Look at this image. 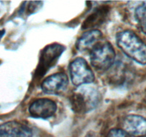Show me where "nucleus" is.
Returning a JSON list of instances; mask_svg holds the SVG:
<instances>
[{"instance_id": "1", "label": "nucleus", "mask_w": 146, "mask_h": 137, "mask_svg": "<svg viewBox=\"0 0 146 137\" xmlns=\"http://www.w3.org/2000/svg\"><path fill=\"white\" fill-rule=\"evenodd\" d=\"M116 44L123 52L139 64H146V44L131 30H125L116 35Z\"/></svg>"}, {"instance_id": "2", "label": "nucleus", "mask_w": 146, "mask_h": 137, "mask_svg": "<svg viewBox=\"0 0 146 137\" xmlns=\"http://www.w3.org/2000/svg\"><path fill=\"white\" fill-rule=\"evenodd\" d=\"M115 53L109 42H100L90 52L91 64L96 70L104 71L113 64Z\"/></svg>"}, {"instance_id": "3", "label": "nucleus", "mask_w": 146, "mask_h": 137, "mask_svg": "<svg viewBox=\"0 0 146 137\" xmlns=\"http://www.w3.org/2000/svg\"><path fill=\"white\" fill-rule=\"evenodd\" d=\"M71 79L76 86L91 84L95 79L94 74L84 59L78 57L73 60L69 65Z\"/></svg>"}, {"instance_id": "4", "label": "nucleus", "mask_w": 146, "mask_h": 137, "mask_svg": "<svg viewBox=\"0 0 146 137\" xmlns=\"http://www.w3.org/2000/svg\"><path fill=\"white\" fill-rule=\"evenodd\" d=\"M98 93L92 88H82L71 98L72 109L78 113L87 112L96 106L98 102Z\"/></svg>"}, {"instance_id": "5", "label": "nucleus", "mask_w": 146, "mask_h": 137, "mask_svg": "<svg viewBox=\"0 0 146 137\" xmlns=\"http://www.w3.org/2000/svg\"><path fill=\"white\" fill-rule=\"evenodd\" d=\"M68 84L67 76L64 73H57L44 80L41 84V89L47 94L58 95L66 89Z\"/></svg>"}, {"instance_id": "6", "label": "nucleus", "mask_w": 146, "mask_h": 137, "mask_svg": "<svg viewBox=\"0 0 146 137\" xmlns=\"http://www.w3.org/2000/svg\"><path fill=\"white\" fill-rule=\"evenodd\" d=\"M123 130L129 136L143 137L146 136V119L136 114L126 116L123 121Z\"/></svg>"}, {"instance_id": "7", "label": "nucleus", "mask_w": 146, "mask_h": 137, "mask_svg": "<svg viewBox=\"0 0 146 137\" xmlns=\"http://www.w3.org/2000/svg\"><path fill=\"white\" fill-rule=\"evenodd\" d=\"M56 108V104L52 100L49 98H38L31 103L29 111L34 118H48L55 114Z\"/></svg>"}, {"instance_id": "8", "label": "nucleus", "mask_w": 146, "mask_h": 137, "mask_svg": "<svg viewBox=\"0 0 146 137\" xmlns=\"http://www.w3.org/2000/svg\"><path fill=\"white\" fill-rule=\"evenodd\" d=\"M0 137H32V131L21 123L11 121L0 124Z\"/></svg>"}, {"instance_id": "9", "label": "nucleus", "mask_w": 146, "mask_h": 137, "mask_svg": "<svg viewBox=\"0 0 146 137\" xmlns=\"http://www.w3.org/2000/svg\"><path fill=\"white\" fill-rule=\"evenodd\" d=\"M102 39V32L98 29H91L86 31L77 40L76 47L80 51H89L99 44Z\"/></svg>"}, {"instance_id": "10", "label": "nucleus", "mask_w": 146, "mask_h": 137, "mask_svg": "<svg viewBox=\"0 0 146 137\" xmlns=\"http://www.w3.org/2000/svg\"><path fill=\"white\" fill-rule=\"evenodd\" d=\"M135 17L141 30L146 34V1L141 3L135 9Z\"/></svg>"}, {"instance_id": "11", "label": "nucleus", "mask_w": 146, "mask_h": 137, "mask_svg": "<svg viewBox=\"0 0 146 137\" xmlns=\"http://www.w3.org/2000/svg\"><path fill=\"white\" fill-rule=\"evenodd\" d=\"M104 11H104V9H101L97 10L95 13H94L92 15L90 16V17L87 19L86 21L84 22V28L92 27L93 26L96 25L98 23H99V21H101V19L104 18V17L105 16Z\"/></svg>"}, {"instance_id": "12", "label": "nucleus", "mask_w": 146, "mask_h": 137, "mask_svg": "<svg viewBox=\"0 0 146 137\" xmlns=\"http://www.w3.org/2000/svg\"><path fill=\"white\" fill-rule=\"evenodd\" d=\"M107 137H130V136L121 128H113L108 132Z\"/></svg>"}]
</instances>
